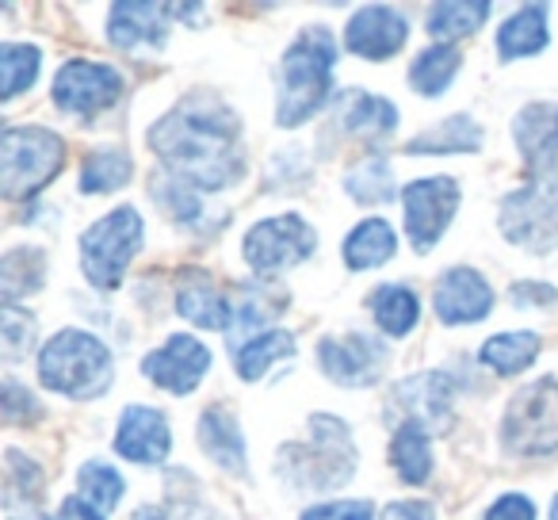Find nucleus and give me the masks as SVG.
<instances>
[{"instance_id":"f257e3e1","label":"nucleus","mask_w":558,"mask_h":520,"mask_svg":"<svg viewBox=\"0 0 558 520\" xmlns=\"http://www.w3.org/2000/svg\"><path fill=\"white\" fill-rule=\"evenodd\" d=\"M149 149L165 172L195 192H226L245 172L241 123L222 104L187 100L149 126Z\"/></svg>"},{"instance_id":"f03ea898","label":"nucleus","mask_w":558,"mask_h":520,"mask_svg":"<svg viewBox=\"0 0 558 520\" xmlns=\"http://www.w3.org/2000/svg\"><path fill=\"white\" fill-rule=\"evenodd\" d=\"M337 39L326 27H306L279 58L276 85V126L295 131L314 119L333 96Z\"/></svg>"},{"instance_id":"7ed1b4c3","label":"nucleus","mask_w":558,"mask_h":520,"mask_svg":"<svg viewBox=\"0 0 558 520\" xmlns=\"http://www.w3.org/2000/svg\"><path fill=\"white\" fill-rule=\"evenodd\" d=\"M116 360L111 349L88 329H58L39 352V383L73 402H88L111 390Z\"/></svg>"},{"instance_id":"20e7f679","label":"nucleus","mask_w":558,"mask_h":520,"mask_svg":"<svg viewBox=\"0 0 558 520\" xmlns=\"http://www.w3.org/2000/svg\"><path fill=\"white\" fill-rule=\"evenodd\" d=\"M276 471L288 479L291 489H333L356 474V444L352 428L333 413H314L311 440L288 444L279 451Z\"/></svg>"},{"instance_id":"39448f33","label":"nucleus","mask_w":558,"mask_h":520,"mask_svg":"<svg viewBox=\"0 0 558 520\" xmlns=\"http://www.w3.org/2000/svg\"><path fill=\"white\" fill-rule=\"evenodd\" d=\"M65 165L62 134L47 126H4L0 134V195L9 203L35 199Z\"/></svg>"},{"instance_id":"423d86ee","label":"nucleus","mask_w":558,"mask_h":520,"mask_svg":"<svg viewBox=\"0 0 558 520\" xmlns=\"http://www.w3.org/2000/svg\"><path fill=\"white\" fill-rule=\"evenodd\" d=\"M142 241H146V222L131 203L96 218L81 233V273H85V280L100 291L123 288V276L138 256Z\"/></svg>"},{"instance_id":"0eeeda50","label":"nucleus","mask_w":558,"mask_h":520,"mask_svg":"<svg viewBox=\"0 0 558 520\" xmlns=\"http://www.w3.org/2000/svg\"><path fill=\"white\" fill-rule=\"evenodd\" d=\"M501 448L520 459L558 456V379H535L517 390L501 418Z\"/></svg>"},{"instance_id":"6e6552de","label":"nucleus","mask_w":558,"mask_h":520,"mask_svg":"<svg viewBox=\"0 0 558 520\" xmlns=\"http://www.w3.org/2000/svg\"><path fill=\"white\" fill-rule=\"evenodd\" d=\"M497 226H501L505 241L527 249V253L558 249V180L527 177L524 188L501 199Z\"/></svg>"},{"instance_id":"1a4fd4ad","label":"nucleus","mask_w":558,"mask_h":520,"mask_svg":"<svg viewBox=\"0 0 558 520\" xmlns=\"http://www.w3.org/2000/svg\"><path fill=\"white\" fill-rule=\"evenodd\" d=\"M318 249V233L303 215H276L256 222L241 241V256L256 276H276L306 265Z\"/></svg>"},{"instance_id":"9d476101","label":"nucleus","mask_w":558,"mask_h":520,"mask_svg":"<svg viewBox=\"0 0 558 520\" xmlns=\"http://www.w3.org/2000/svg\"><path fill=\"white\" fill-rule=\"evenodd\" d=\"M387 410L395 413L398 425H417L428 436L451 433V425H456V379L448 372L410 375V379L395 383Z\"/></svg>"},{"instance_id":"9b49d317","label":"nucleus","mask_w":558,"mask_h":520,"mask_svg":"<svg viewBox=\"0 0 558 520\" xmlns=\"http://www.w3.org/2000/svg\"><path fill=\"white\" fill-rule=\"evenodd\" d=\"M459 199H463V192H459V180L451 177H421L402 188V222L410 233V245L421 256L440 245L444 230L459 215Z\"/></svg>"},{"instance_id":"f8f14e48","label":"nucleus","mask_w":558,"mask_h":520,"mask_svg":"<svg viewBox=\"0 0 558 520\" xmlns=\"http://www.w3.org/2000/svg\"><path fill=\"white\" fill-rule=\"evenodd\" d=\"M123 73L104 62L73 58L54 77V104L70 116H100L123 100Z\"/></svg>"},{"instance_id":"ddd939ff","label":"nucleus","mask_w":558,"mask_h":520,"mask_svg":"<svg viewBox=\"0 0 558 520\" xmlns=\"http://www.w3.org/2000/svg\"><path fill=\"white\" fill-rule=\"evenodd\" d=\"M318 364L326 379L337 387H375L387 372V344L372 334H341V337H322L318 344Z\"/></svg>"},{"instance_id":"4468645a","label":"nucleus","mask_w":558,"mask_h":520,"mask_svg":"<svg viewBox=\"0 0 558 520\" xmlns=\"http://www.w3.org/2000/svg\"><path fill=\"white\" fill-rule=\"evenodd\" d=\"M210 349L192 334H172L161 349H154L142 360V375L154 387L169 390V395H192L210 372Z\"/></svg>"},{"instance_id":"2eb2a0df","label":"nucleus","mask_w":558,"mask_h":520,"mask_svg":"<svg viewBox=\"0 0 558 520\" xmlns=\"http://www.w3.org/2000/svg\"><path fill=\"white\" fill-rule=\"evenodd\" d=\"M433 311L444 326H474L494 311V288L478 268L456 265L436 280Z\"/></svg>"},{"instance_id":"dca6fc26","label":"nucleus","mask_w":558,"mask_h":520,"mask_svg":"<svg viewBox=\"0 0 558 520\" xmlns=\"http://www.w3.org/2000/svg\"><path fill=\"white\" fill-rule=\"evenodd\" d=\"M410 39V20L405 12L387 9V4H367L344 24V50L367 62H387Z\"/></svg>"},{"instance_id":"f3484780","label":"nucleus","mask_w":558,"mask_h":520,"mask_svg":"<svg viewBox=\"0 0 558 520\" xmlns=\"http://www.w3.org/2000/svg\"><path fill=\"white\" fill-rule=\"evenodd\" d=\"M116 451L126 463H138V467L165 463L172 451L169 418H165L161 410H154V406H126V410L119 413Z\"/></svg>"},{"instance_id":"a211bd4d","label":"nucleus","mask_w":558,"mask_h":520,"mask_svg":"<svg viewBox=\"0 0 558 520\" xmlns=\"http://www.w3.org/2000/svg\"><path fill=\"white\" fill-rule=\"evenodd\" d=\"M512 138L527 165V177L558 180V104H527L512 119Z\"/></svg>"},{"instance_id":"6ab92c4d","label":"nucleus","mask_w":558,"mask_h":520,"mask_svg":"<svg viewBox=\"0 0 558 520\" xmlns=\"http://www.w3.org/2000/svg\"><path fill=\"white\" fill-rule=\"evenodd\" d=\"M169 4H111L108 39L123 55H157L169 35Z\"/></svg>"},{"instance_id":"aec40b11","label":"nucleus","mask_w":558,"mask_h":520,"mask_svg":"<svg viewBox=\"0 0 558 520\" xmlns=\"http://www.w3.org/2000/svg\"><path fill=\"white\" fill-rule=\"evenodd\" d=\"M177 314L184 322L199 329H218V334H230L233 306L230 295H222L215 283V276L207 268H180L177 276Z\"/></svg>"},{"instance_id":"412c9836","label":"nucleus","mask_w":558,"mask_h":520,"mask_svg":"<svg viewBox=\"0 0 558 520\" xmlns=\"http://www.w3.org/2000/svg\"><path fill=\"white\" fill-rule=\"evenodd\" d=\"M333 116L337 126L352 138H367L379 142L390 138L398 131V108L383 96H372L364 88H344V93L333 96Z\"/></svg>"},{"instance_id":"4be33fe9","label":"nucleus","mask_w":558,"mask_h":520,"mask_svg":"<svg viewBox=\"0 0 558 520\" xmlns=\"http://www.w3.org/2000/svg\"><path fill=\"white\" fill-rule=\"evenodd\" d=\"M199 448L215 467H222L233 479H248V456H245V433H241L238 418L226 406H207L199 413Z\"/></svg>"},{"instance_id":"5701e85b","label":"nucleus","mask_w":558,"mask_h":520,"mask_svg":"<svg viewBox=\"0 0 558 520\" xmlns=\"http://www.w3.org/2000/svg\"><path fill=\"white\" fill-rule=\"evenodd\" d=\"M550 12L547 4H524L517 9L501 27H497V58L501 62H517V58H535L547 50L550 43Z\"/></svg>"},{"instance_id":"b1692460","label":"nucleus","mask_w":558,"mask_h":520,"mask_svg":"<svg viewBox=\"0 0 558 520\" xmlns=\"http://www.w3.org/2000/svg\"><path fill=\"white\" fill-rule=\"evenodd\" d=\"M395 253H398V233L387 218H364V222H356L341 245L344 265H349L352 273L383 268L387 261H395Z\"/></svg>"},{"instance_id":"393cba45","label":"nucleus","mask_w":558,"mask_h":520,"mask_svg":"<svg viewBox=\"0 0 558 520\" xmlns=\"http://www.w3.org/2000/svg\"><path fill=\"white\" fill-rule=\"evenodd\" d=\"M543 349V337L532 334V329H512V334H497L489 337L486 344H482L478 360L489 367L494 375H520L527 372V367L535 364V356H539Z\"/></svg>"},{"instance_id":"a878e982","label":"nucleus","mask_w":558,"mask_h":520,"mask_svg":"<svg viewBox=\"0 0 558 520\" xmlns=\"http://www.w3.org/2000/svg\"><path fill=\"white\" fill-rule=\"evenodd\" d=\"M489 12H494L489 0H463V4H451L448 0V4H433V9L425 12V32L433 35V39H440L444 47H451V43L478 32L489 20Z\"/></svg>"},{"instance_id":"bb28decb","label":"nucleus","mask_w":558,"mask_h":520,"mask_svg":"<svg viewBox=\"0 0 558 520\" xmlns=\"http://www.w3.org/2000/svg\"><path fill=\"white\" fill-rule=\"evenodd\" d=\"M134 161L123 146H96L81 161V192L85 195H108L131 184Z\"/></svg>"},{"instance_id":"cd10ccee","label":"nucleus","mask_w":558,"mask_h":520,"mask_svg":"<svg viewBox=\"0 0 558 520\" xmlns=\"http://www.w3.org/2000/svg\"><path fill=\"white\" fill-rule=\"evenodd\" d=\"M367 306H372L375 326L387 337L413 334V326H417V318H421V299L413 295L405 283H383V288H375Z\"/></svg>"},{"instance_id":"c85d7f7f","label":"nucleus","mask_w":558,"mask_h":520,"mask_svg":"<svg viewBox=\"0 0 558 520\" xmlns=\"http://www.w3.org/2000/svg\"><path fill=\"white\" fill-rule=\"evenodd\" d=\"M459 70H463V55H459V47H444V43H436V47L421 50V55L413 58L410 88L417 96H428V100H436V96L448 93Z\"/></svg>"},{"instance_id":"c756f323","label":"nucleus","mask_w":558,"mask_h":520,"mask_svg":"<svg viewBox=\"0 0 558 520\" xmlns=\"http://www.w3.org/2000/svg\"><path fill=\"white\" fill-rule=\"evenodd\" d=\"M482 149V126L471 116H448L433 131L405 142V154H474Z\"/></svg>"},{"instance_id":"7c9ffc66","label":"nucleus","mask_w":558,"mask_h":520,"mask_svg":"<svg viewBox=\"0 0 558 520\" xmlns=\"http://www.w3.org/2000/svg\"><path fill=\"white\" fill-rule=\"evenodd\" d=\"M390 463H395L398 479L421 486L433 474V436L417 425H398L395 440H390Z\"/></svg>"},{"instance_id":"2f4dec72","label":"nucleus","mask_w":558,"mask_h":520,"mask_svg":"<svg viewBox=\"0 0 558 520\" xmlns=\"http://www.w3.org/2000/svg\"><path fill=\"white\" fill-rule=\"evenodd\" d=\"M47 280V253L35 245H16L4 253L0 265V283H4V303H20L24 295L43 288Z\"/></svg>"},{"instance_id":"473e14b6","label":"nucleus","mask_w":558,"mask_h":520,"mask_svg":"<svg viewBox=\"0 0 558 520\" xmlns=\"http://www.w3.org/2000/svg\"><path fill=\"white\" fill-rule=\"evenodd\" d=\"M344 192L352 195L356 203L364 207H383V203H395L398 184H395V172H390L387 157H364L356 161L349 172H344Z\"/></svg>"},{"instance_id":"72a5a7b5","label":"nucleus","mask_w":558,"mask_h":520,"mask_svg":"<svg viewBox=\"0 0 558 520\" xmlns=\"http://www.w3.org/2000/svg\"><path fill=\"white\" fill-rule=\"evenodd\" d=\"M288 356H295V334L291 329H268L256 341L241 344L238 356H233V372L245 383H256L276 360H288Z\"/></svg>"},{"instance_id":"f704fd0d","label":"nucleus","mask_w":558,"mask_h":520,"mask_svg":"<svg viewBox=\"0 0 558 520\" xmlns=\"http://www.w3.org/2000/svg\"><path fill=\"white\" fill-rule=\"evenodd\" d=\"M43 65V50L27 47V43H4L0 47V100L12 104L20 93L35 85Z\"/></svg>"},{"instance_id":"c9c22d12","label":"nucleus","mask_w":558,"mask_h":520,"mask_svg":"<svg viewBox=\"0 0 558 520\" xmlns=\"http://www.w3.org/2000/svg\"><path fill=\"white\" fill-rule=\"evenodd\" d=\"M123 494H126V482H123V474H119L111 463H100V459H93V463H85L77 471V497H85V501L96 505L100 512L119 509Z\"/></svg>"},{"instance_id":"e433bc0d","label":"nucleus","mask_w":558,"mask_h":520,"mask_svg":"<svg viewBox=\"0 0 558 520\" xmlns=\"http://www.w3.org/2000/svg\"><path fill=\"white\" fill-rule=\"evenodd\" d=\"M149 192H154V199H161L165 215H172V222L192 226L195 218L203 215L199 192H195V188H187L184 180L169 177V172H161L157 180H149Z\"/></svg>"},{"instance_id":"4c0bfd02","label":"nucleus","mask_w":558,"mask_h":520,"mask_svg":"<svg viewBox=\"0 0 558 520\" xmlns=\"http://www.w3.org/2000/svg\"><path fill=\"white\" fill-rule=\"evenodd\" d=\"M4 467H9V501L24 497V501H39L47 479H43V467L32 456H24L20 448L4 451Z\"/></svg>"},{"instance_id":"58836bf2","label":"nucleus","mask_w":558,"mask_h":520,"mask_svg":"<svg viewBox=\"0 0 558 520\" xmlns=\"http://www.w3.org/2000/svg\"><path fill=\"white\" fill-rule=\"evenodd\" d=\"M0 341H4L9 360H24V352L35 344V318L20 303H4V314H0Z\"/></svg>"},{"instance_id":"ea45409f","label":"nucleus","mask_w":558,"mask_h":520,"mask_svg":"<svg viewBox=\"0 0 558 520\" xmlns=\"http://www.w3.org/2000/svg\"><path fill=\"white\" fill-rule=\"evenodd\" d=\"M43 418V406L24 383L16 379H4V421L9 425H27V421H39Z\"/></svg>"},{"instance_id":"a19ab883","label":"nucleus","mask_w":558,"mask_h":520,"mask_svg":"<svg viewBox=\"0 0 558 520\" xmlns=\"http://www.w3.org/2000/svg\"><path fill=\"white\" fill-rule=\"evenodd\" d=\"M299 520H375L372 501H322L303 509Z\"/></svg>"},{"instance_id":"79ce46f5","label":"nucleus","mask_w":558,"mask_h":520,"mask_svg":"<svg viewBox=\"0 0 558 520\" xmlns=\"http://www.w3.org/2000/svg\"><path fill=\"white\" fill-rule=\"evenodd\" d=\"M486 520H535V505L527 494H501L486 509Z\"/></svg>"},{"instance_id":"37998d69","label":"nucleus","mask_w":558,"mask_h":520,"mask_svg":"<svg viewBox=\"0 0 558 520\" xmlns=\"http://www.w3.org/2000/svg\"><path fill=\"white\" fill-rule=\"evenodd\" d=\"M558 291L550 283H535V280H524V283H512V306H555Z\"/></svg>"},{"instance_id":"c03bdc74","label":"nucleus","mask_w":558,"mask_h":520,"mask_svg":"<svg viewBox=\"0 0 558 520\" xmlns=\"http://www.w3.org/2000/svg\"><path fill=\"white\" fill-rule=\"evenodd\" d=\"M50 520H104V512L96 509V505H88L85 497H65L62 505H58V512Z\"/></svg>"},{"instance_id":"a18cd8bd","label":"nucleus","mask_w":558,"mask_h":520,"mask_svg":"<svg viewBox=\"0 0 558 520\" xmlns=\"http://www.w3.org/2000/svg\"><path fill=\"white\" fill-rule=\"evenodd\" d=\"M383 520H436V509L428 501H395L387 505Z\"/></svg>"},{"instance_id":"49530a36","label":"nucleus","mask_w":558,"mask_h":520,"mask_svg":"<svg viewBox=\"0 0 558 520\" xmlns=\"http://www.w3.org/2000/svg\"><path fill=\"white\" fill-rule=\"evenodd\" d=\"M547 520H558V494H555V501H550V517Z\"/></svg>"},{"instance_id":"de8ad7c7","label":"nucleus","mask_w":558,"mask_h":520,"mask_svg":"<svg viewBox=\"0 0 558 520\" xmlns=\"http://www.w3.org/2000/svg\"><path fill=\"white\" fill-rule=\"evenodd\" d=\"M9 520H47V517H35V512H32V517H9Z\"/></svg>"}]
</instances>
